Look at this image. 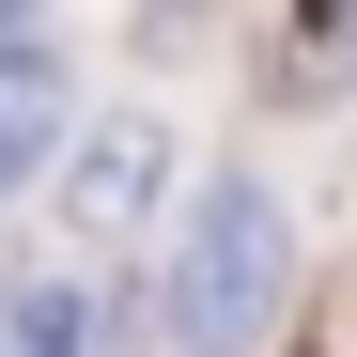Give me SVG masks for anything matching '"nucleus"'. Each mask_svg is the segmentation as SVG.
Instances as JSON below:
<instances>
[{
  "label": "nucleus",
  "instance_id": "obj_2",
  "mask_svg": "<svg viewBox=\"0 0 357 357\" xmlns=\"http://www.w3.org/2000/svg\"><path fill=\"white\" fill-rule=\"evenodd\" d=\"M171 187H187V140H171V109H93L47 202H63V233H78V249H140V233L171 218Z\"/></svg>",
  "mask_w": 357,
  "mask_h": 357
},
{
  "label": "nucleus",
  "instance_id": "obj_5",
  "mask_svg": "<svg viewBox=\"0 0 357 357\" xmlns=\"http://www.w3.org/2000/svg\"><path fill=\"white\" fill-rule=\"evenodd\" d=\"M78 342H109V311H78L63 280H31L16 311H0V357H78Z\"/></svg>",
  "mask_w": 357,
  "mask_h": 357
},
{
  "label": "nucleus",
  "instance_id": "obj_4",
  "mask_svg": "<svg viewBox=\"0 0 357 357\" xmlns=\"http://www.w3.org/2000/svg\"><path fill=\"white\" fill-rule=\"evenodd\" d=\"M264 63H280V93H295V109H311V93H342V78H357V16H295Z\"/></svg>",
  "mask_w": 357,
  "mask_h": 357
},
{
  "label": "nucleus",
  "instance_id": "obj_3",
  "mask_svg": "<svg viewBox=\"0 0 357 357\" xmlns=\"http://www.w3.org/2000/svg\"><path fill=\"white\" fill-rule=\"evenodd\" d=\"M63 155H78L63 47H31V63H0V202H16V187H63Z\"/></svg>",
  "mask_w": 357,
  "mask_h": 357
},
{
  "label": "nucleus",
  "instance_id": "obj_1",
  "mask_svg": "<svg viewBox=\"0 0 357 357\" xmlns=\"http://www.w3.org/2000/svg\"><path fill=\"white\" fill-rule=\"evenodd\" d=\"M280 280H295V202L264 171H202V202H187V233H171V264H155L171 357H264Z\"/></svg>",
  "mask_w": 357,
  "mask_h": 357
}]
</instances>
